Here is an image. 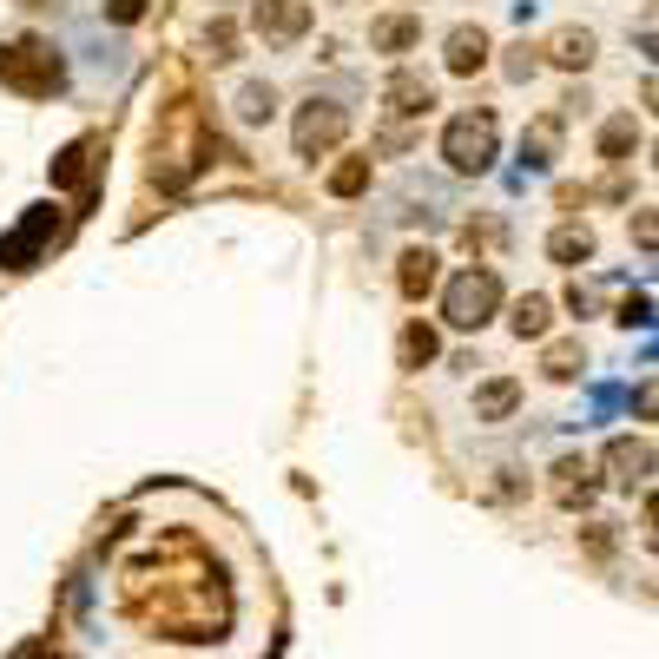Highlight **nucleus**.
<instances>
[{
  "label": "nucleus",
  "instance_id": "obj_1",
  "mask_svg": "<svg viewBox=\"0 0 659 659\" xmlns=\"http://www.w3.org/2000/svg\"><path fill=\"white\" fill-rule=\"evenodd\" d=\"M0 86L20 92V99H53V92L66 86V66H59L53 40H40V33L7 40V46H0Z\"/></svg>",
  "mask_w": 659,
  "mask_h": 659
},
{
  "label": "nucleus",
  "instance_id": "obj_2",
  "mask_svg": "<svg viewBox=\"0 0 659 659\" xmlns=\"http://www.w3.org/2000/svg\"><path fill=\"white\" fill-rule=\"evenodd\" d=\"M495 145H502L495 112H455V119L442 125V158H449V172H462V178L488 172V165H495Z\"/></svg>",
  "mask_w": 659,
  "mask_h": 659
},
{
  "label": "nucleus",
  "instance_id": "obj_3",
  "mask_svg": "<svg viewBox=\"0 0 659 659\" xmlns=\"http://www.w3.org/2000/svg\"><path fill=\"white\" fill-rule=\"evenodd\" d=\"M495 310H502V277H495L488 264H482V271L449 277V290H442V317H449L455 330H482Z\"/></svg>",
  "mask_w": 659,
  "mask_h": 659
},
{
  "label": "nucleus",
  "instance_id": "obj_4",
  "mask_svg": "<svg viewBox=\"0 0 659 659\" xmlns=\"http://www.w3.org/2000/svg\"><path fill=\"white\" fill-rule=\"evenodd\" d=\"M343 139H350V112H343L337 99H310V106L297 112V125H290L297 158H323V152H337Z\"/></svg>",
  "mask_w": 659,
  "mask_h": 659
},
{
  "label": "nucleus",
  "instance_id": "obj_5",
  "mask_svg": "<svg viewBox=\"0 0 659 659\" xmlns=\"http://www.w3.org/2000/svg\"><path fill=\"white\" fill-rule=\"evenodd\" d=\"M53 238H59V205H26L20 231H7V238H0V271H26V264H33Z\"/></svg>",
  "mask_w": 659,
  "mask_h": 659
},
{
  "label": "nucleus",
  "instance_id": "obj_6",
  "mask_svg": "<svg viewBox=\"0 0 659 659\" xmlns=\"http://www.w3.org/2000/svg\"><path fill=\"white\" fill-rule=\"evenodd\" d=\"M601 462H607V482L634 495V488H647V475L659 469V449L647 436H614V442L601 449Z\"/></svg>",
  "mask_w": 659,
  "mask_h": 659
},
{
  "label": "nucleus",
  "instance_id": "obj_7",
  "mask_svg": "<svg viewBox=\"0 0 659 659\" xmlns=\"http://www.w3.org/2000/svg\"><path fill=\"white\" fill-rule=\"evenodd\" d=\"M251 33H257L264 46L304 40V33H310V0H257V7H251Z\"/></svg>",
  "mask_w": 659,
  "mask_h": 659
},
{
  "label": "nucleus",
  "instance_id": "obj_8",
  "mask_svg": "<svg viewBox=\"0 0 659 659\" xmlns=\"http://www.w3.org/2000/svg\"><path fill=\"white\" fill-rule=\"evenodd\" d=\"M548 495H554L568 515H574V508H587V502L601 495V475H594V462H587V455H561V462H554V482H548Z\"/></svg>",
  "mask_w": 659,
  "mask_h": 659
},
{
  "label": "nucleus",
  "instance_id": "obj_9",
  "mask_svg": "<svg viewBox=\"0 0 659 659\" xmlns=\"http://www.w3.org/2000/svg\"><path fill=\"white\" fill-rule=\"evenodd\" d=\"M488 53H495V40H488V26H475V20H462V26L449 33V46H442V66H449L455 79H469V73H482V66H488Z\"/></svg>",
  "mask_w": 659,
  "mask_h": 659
},
{
  "label": "nucleus",
  "instance_id": "obj_10",
  "mask_svg": "<svg viewBox=\"0 0 659 659\" xmlns=\"http://www.w3.org/2000/svg\"><path fill=\"white\" fill-rule=\"evenodd\" d=\"M436 277H442V257H436L429 244H409V251L396 257V290H403L409 304H422V297L436 290Z\"/></svg>",
  "mask_w": 659,
  "mask_h": 659
},
{
  "label": "nucleus",
  "instance_id": "obj_11",
  "mask_svg": "<svg viewBox=\"0 0 659 659\" xmlns=\"http://www.w3.org/2000/svg\"><path fill=\"white\" fill-rule=\"evenodd\" d=\"M594 53H601L594 26H561V33L541 46V59H554V66H568V73H587V66H594Z\"/></svg>",
  "mask_w": 659,
  "mask_h": 659
},
{
  "label": "nucleus",
  "instance_id": "obj_12",
  "mask_svg": "<svg viewBox=\"0 0 659 659\" xmlns=\"http://www.w3.org/2000/svg\"><path fill=\"white\" fill-rule=\"evenodd\" d=\"M383 106H389L396 119H422V112L436 106V86H429L422 73H389V86H383Z\"/></svg>",
  "mask_w": 659,
  "mask_h": 659
},
{
  "label": "nucleus",
  "instance_id": "obj_13",
  "mask_svg": "<svg viewBox=\"0 0 659 659\" xmlns=\"http://www.w3.org/2000/svg\"><path fill=\"white\" fill-rule=\"evenodd\" d=\"M92 172H99V139L86 132V139H73L59 158H53V185H66V191H86L92 185Z\"/></svg>",
  "mask_w": 659,
  "mask_h": 659
},
{
  "label": "nucleus",
  "instance_id": "obj_14",
  "mask_svg": "<svg viewBox=\"0 0 659 659\" xmlns=\"http://www.w3.org/2000/svg\"><path fill=\"white\" fill-rule=\"evenodd\" d=\"M416 40H422V20H416V13H376V20H370V46H376V53H409Z\"/></svg>",
  "mask_w": 659,
  "mask_h": 659
},
{
  "label": "nucleus",
  "instance_id": "obj_15",
  "mask_svg": "<svg viewBox=\"0 0 659 659\" xmlns=\"http://www.w3.org/2000/svg\"><path fill=\"white\" fill-rule=\"evenodd\" d=\"M548 257H554V264H574V271L594 264V224H554V231H548Z\"/></svg>",
  "mask_w": 659,
  "mask_h": 659
},
{
  "label": "nucleus",
  "instance_id": "obj_16",
  "mask_svg": "<svg viewBox=\"0 0 659 659\" xmlns=\"http://www.w3.org/2000/svg\"><path fill=\"white\" fill-rule=\"evenodd\" d=\"M581 370H587V343H581V337H554V343L541 350V376H548V383H574Z\"/></svg>",
  "mask_w": 659,
  "mask_h": 659
},
{
  "label": "nucleus",
  "instance_id": "obj_17",
  "mask_svg": "<svg viewBox=\"0 0 659 659\" xmlns=\"http://www.w3.org/2000/svg\"><path fill=\"white\" fill-rule=\"evenodd\" d=\"M515 409H521V383H515V376H488V383L475 389V416H482V422H508Z\"/></svg>",
  "mask_w": 659,
  "mask_h": 659
},
{
  "label": "nucleus",
  "instance_id": "obj_18",
  "mask_svg": "<svg viewBox=\"0 0 659 659\" xmlns=\"http://www.w3.org/2000/svg\"><path fill=\"white\" fill-rule=\"evenodd\" d=\"M634 145H640L634 112H614V119L601 125V158H607V165H627V158H634Z\"/></svg>",
  "mask_w": 659,
  "mask_h": 659
},
{
  "label": "nucleus",
  "instance_id": "obj_19",
  "mask_svg": "<svg viewBox=\"0 0 659 659\" xmlns=\"http://www.w3.org/2000/svg\"><path fill=\"white\" fill-rule=\"evenodd\" d=\"M548 317H554V304H548V297H535V290H528V297H521V304H515V310H508V330H515V337H521V343H528V337H548Z\"/></svg>",
  "mask_w": 659,
  "mask_h": 659
},
{
  "label": "nucleus",
  "instance_id": "obj_20",
  "mask_svg": "<svg viewBox=\"0 0 659 659\" xmlns=\"http://www.w3.org/2000/svg\"><path fill=\"white\" fill-rule=\"evenodd\" d=\"M436 350H442V343H436V330H429L422 317H416V323L403 330V343H396V356H403V370H422V363H436Z\"/></svg>",
  "mask_w": 659,
  "mask_h": 659
},
{
  "label": "nucleus",
  "instance_id": "obj_21",
  "mask_svg": "<svg viewBox=\"0 0 659 659\" xmlns=\"http://www.w3.org/2000/svg\"><path fill=\"white\" fill-rule=\"evenodd\" d=\"M521 152H528V165H554V152H561V119H554V112L535 119V132L521 139Z\"/></svg>",
  "mask_w": 659,
  "mask_h": 659
},
{
  "label": "nucleus",
  "instance_id": "obj_22",
  "mask_svg": "<svg viewBox=\"0 0 659 659\" xmlns=\"http://www.w3.org/2000/svg\"><path fill=\"white\" fill-rule=\"evenodd\" d=\"M205 53H211V66H231V59H238V26H231V20H211V26H205Z\"/></svg>",
  "mask_w": 659,
  "mask_h": 659
},
{
  "label": "nucleus",
  "instance_id": "obj_23",
  "mask_svg": "<svg viewBox=\"0 0 659 659\" xmlns=\"http://www.w3.org/2000/svg\"><path fill=\"white\" fill-rule=\"evenodd\" d=\"M502 73H508L515 86H528V79L541 73V46H528V40H515V46H508V59H502Z\"/></svg>",
  "mask_w": 659,
  "mask_h": 659
},
{
  "label": "nucleus",
  "instance_id": "obj_24",
  "mask_svg": "<svg viewBox=\"0 0 659 659\" xmlns=\"http://www.w3.org/2000/svg\"><path fill=\"white\" fill-rule=\"evenodd\" d=\"M238 112H244V119H251V125H264V119H271V112H277V92H271V86H264V79H251V86H244V92H238Z\"/></svg>",
  "mask_w": 659,
  "mask_h": 659
},
{
  "label": "nucleus",
  "instance_id": "obj_25",
  "mask_svg": "<svg viewBox=\"0 0 659 659\" xmlns=\"http://www.w3.org/2000/svg\"><path fill=\"white\" fill-rule=\"evenodd\" d=\"M370 185V158H343L337 172H330V198H356Z\"/></svg>",
  "mask_w": 659,
  "mask_h": 659
},
{
  "label": "nucleus",
  "instance_id": "obj_26",
  "mask_svg": "<svg viewBox=\"0 0 659 659\" xmlns=\"http://www.w3.org/2000/svg\"><path fill=\"white\" fill-rule=\"evenodd\" d=\"M568 310H574V317H601V310H607V290H601L594 277H574V284H568Z\"/></svg>",
  "mask_w": 659,
  "mask_h": 659
},
{
  "label": "nucleus",
  "instance_id": "obj_27",
  "mask_svg": "<svg viewBox=\"0 0 659 659\" xmlns=\"http://www.w3.org/2000/svg\"><path fill=\"white\" fill-rule=\"evenodd\" d=\"M627 238L647 244V251H659V205H640V211L627 218Z\"/></svg>",
  "mask_w": 659,
  "mask_h": 659
},
{
  "label": "nucleus",
  "instance_id": "obj_28",
  "mask_svg": "<svg viewBox=\"0 0 659 659\" xmlns=\"http://www.w3.org/2000/svg\"><path fill=\"white\" fill-rule=\"evenodd\" d=\"M634 416H640V422H659V376L634 389Z\"/></svg>",
  "mask_w": 659,
  "mask_h": 659
},
{
  "label": "nucleus",
  "instance_id": "obj_29",
  "mask_svg": "<svg viewBox=\"0 0 659 659\" xmlns=\"http://www.w3.org/2000/svg\"><path fill=\"white\" fill-rule=\"evenodd\" d=\"M106 20L132 26V20H145V0H106Z\"/></svg>",
  "mask_w": 659,
  "mask_h": 659
},
{
  "label": "nucleus",
  "instance_id": "obj_30",
  "mask_svg": "<svg viewBox=\"0 0 659 659\" xmlns=\"http://www.w3.org/2000/svg\"><path fill=\"white\" fill-rule=\"evenodd\" d=\"M647 310H653L647 297H620V304H614V317H620V323H647Z\"/></svg>",
  "mask_w": 659,
  "mask_h": 659
},
{
  "label": "nucleus",
  "instance_id": "obj_31",
  "mask_svg": "<svg viewBox=\"0 0 659 659\" xmlns=\"http://www.w3.org/2000/svg\"><path fill=\"white\" fill-rule=\"evenodd\" d=\"M587 554H614V535H607V528H601V521H594V528H587Z\"/></svg>",
  "mask_w": 659,
  "mask_h": 659
},
{
  "label": "nucleus",
  "instance_id": "obj_32",
  "mask_svg": "<svg viewBox=\"0 0 659 659\" xmlns=\"http://www.w3.org/2000/svg\"><path fill=\"white\" fill-rule=\"evenodd\" d=\"M647 528H653V535H647V548H653V554H659V488H653V495H647Z\"/></svg>",
  "mask_w": 659,
  "mask_h": 659
},
{
  "label": "nucleus",
  "instance_id": "obj_33",
  "mask_svg": "<svg viewBox=\"0 0 659 659\" xmlns=\"http://www.w3.org/2000/svg\"><path fill=\"white\" fill-rule=\"evenodd\" d=\"M640 99H647V106H653V112H659V73H653V79H647V86H640Z\"/></svg>",
  "mask_w": 659,
  "mask_h": 659
},
{
  "label": "nucleus",
  "instance_id": "obj_34",
  "mask_svg": "<svg viewBox=\"0 0 659 659\" xmlns=\"http://www.w3.org/2000/svg\"><path fill=\"white\" fill-rule=\"evenodd\" d=\"M653 165H659V145H653Z\"/></svg>",
  "mask_w": 659,
  "mask_h": 659
},
{
  "label": "nucleus",
  "instance_id": "obj_35",
  "mask_svg": "<svg viewBox=\"0 0 659 659\" xmlns=\"http://www.w3.org/2000/svg\"><path fill=\"white\" fill-rule=\"evenodd\" d=\"M653 53H659V46H653Z\"/></svg>",
  "mask_w": 659,
  "mask_h": 659
}]
</instances>
